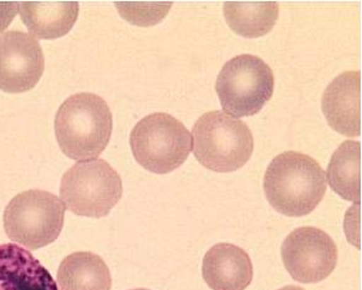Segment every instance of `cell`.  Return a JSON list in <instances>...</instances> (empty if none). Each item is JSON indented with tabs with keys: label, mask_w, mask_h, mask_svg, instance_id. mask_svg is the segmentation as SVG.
Instances as JSON below:
<instances>
[{
	"label": "cell",
	"mask_w": 362,
	"mask_h": 290,
	"mask_svg": "<svg viewBox=\"0 0 362 290\" xmlns=\"http://www.w3.org/2000/svg\"><path fill=\"white\" fill-rule=\"evenodd\" d=\"M263 186L275 211L288 217H303L322 201L327 182L317 161L301 152L285 151L270 162Z\"/></svg>",
	"instance_id": "cell-1"
},
{
	"label": "cell",
	"mask_w": 362,
	"mask_h": 290,
	"mask_svg": "<svg viewBox=\"0 0 362 290\" xmlns=\"http://www.w3.org/2000/svg\"><path fill=\"white\" fill-rule=\"evenodd\" d=\"M54 127L64 155L75 161L96 160L109 145L112 114L96 93H75L57 110Z\"/></svg>",
	"instance_id": "cell-2"
},
{
	"label": "cell",
	"mask_w": 362,
	"mask_h": 290,
	"mask_svg": "<svg viewBox=\"0 0 362 290\" xmlns=\"http://www.w3.org/2000/svg\"><path fill=\"white\" fill-rule=\"evenodd\" d=\"M194 157L208 170L234 172L250 160L254 137L248 124L224 111H209L192 130Z\"/></svg>",
	"instance_id": "cell-3"
},
{
	"label": "cell",
	"mask_w": 362,
	"mask_h": 290,
	"mask_svg": "<svg viewBox=\"0 0 362 290\" xmlns=\"http://www.w3.org/2000/svg\"><path fill=\"white\" fill-rule=\"evenodd\" d=\"M135 160L147 171L165 175L186 162L193 149L191 131L167 112L147 115L129 135Z\"/></svg>",
	"instance_id": "cell-4"
},
{
	"label": "cell",
	"mask_w": 362,
	"mask_h": 290,
	"mask_svg": "<svg viewBox=\"0 0 362 290\" xmlns=\"http://www.w3.org/2000/svg\"><path fill=\"white\" fill-rule=\"evenodd\" d=\"M122 180L105 160L78 161L64 173L60 199L76 216L106 217L122 197Z\"/></svg>",
	"instance_id": "cell-5"
},
{
	"label": "cell",
	"mask_w": 362,
	"mask_h": 290,
	"mask_svg": "<svg viewBox=\"0 0 362 290\" xmlns=\"http://www.w3.org/2000/svg\"><path fill=\"white\" fill-rule=\"evenodd\" d=\"M274 85V73L263 59L242 54L224 64L216 91L224 112L238 119L258 114L272 99Z\"/></svg>",
	"instance_id": "cell-6"
},
{
	"label": "cell",
	"mask_w": 362,
	"mask_h": 290,
	"mask_svg": "<svg viewBox=\"0 0 362 290\" xmlns=\"http://www.w3.org/2000/svg\"><path fill=\"white\" fill-rule=\"evenodd\" d=\"M65 206L50 192L33 190L19 193L3 216L9 239L30 250L55 242L62 233Z\"/></svg>",
	"instance_id": "cell-7"
},
{
	"label": "cell",
	"mask_w": 362,
	"mask_h": 290,
	"mask_svg": "<svg viewBox=\"0 0 362 290\" xmlns=\"http://www.w3.org/2000/svg\"><path fill=\"white\" fill-rule=\"evenodd\" d=\"M337 247L316 227L293 231L281 244V260L293 279L310 284L325 280L337 265Z\"/></svg>",
	"instance_id": "cell-8"
},
{
	"label": "cell",
	"mask_w": 362,
	"mask_h": 290,
	"mask_svg": "<svg viewBox=\"0 0 362 290\" xmlns=\"http://www.w3.org/2000/svg\"><path fill=\"white\" fill-rule=\"evenodd\" d=\"M45 57L37 39L23 31L0 35V90L8 93L29 91L42 79Z\"/></svg>",
	"instance_id": "cell-9"
},
{
	"label": "cell",
	"mask_w": 362,
	"mask_h": 290,
	"mask_svg": "<svg viewBox=\"0 0 362 290\" xmlns=\"http://www.w3.org/2000/svg\"><path fill=\"white\" fill-rule=\"evenodd\" d=\"M321 109L334 130L341 135H361V73L345 71L327 85Z\"/></svg>",
	"instance_id": "cell-10"
},
{
	"label": "cell",
	"mask_w": 362,
	"mask_h": 290,
	"mask_svg": "<svg viewBox=\"0 0 362 290\" xmlns=\"http://www.w3.org/2000/svg\"><path fill=\"white\" fill-rule=\"evenodd\" d=\"M202 277L212 290H245L253 280V263L238 245L218 243L203 258Z\"/></svg>",
	"instance_id": "cell-11"
},
{
	"label": "cell",
	"mask_w": 362,
	"mask_h": 290,
	"mask_svg": "<svg viewBox=\"0 0 362 290\" xmlns=\"http://www.w3.org/2000/svg\"><path fill=\"white\" fill-rule=\"evenodd\" d=\"M0 290H57L50 272L14 243L0 244Z\"/></svg>",
	"instance_id": "cell-12"
},
{
	"label": "cell",
	"mask_w": 362,
	"mask_h": 290,
	"mask_svg": "<svg viewBox=\"0 0 362 290\" xmlns=\"http://www.w3.org/2000/svg\"><path fill=\"white\" fill-rule=\"evenodd\" d=\"M19 13L31 37L57 39L66 35L78 21V3H21Z\"/></svg>",
	"instance_id": "cell-13"
},
{
	"label": "cell",
	"mask_w": 362,
	"mask_h": 290,
	"mask_svg": "<svg viewBox=\"0 0 362 290\" xmlns=\"http://www.w3.org/2000/svg\"><path fill=\"white\" fill-rule=\"evenodd\" d=\"M57 290H111L112 278L105 260L91 252H75L62 260Z\"/></svg>",
	"instance_id": "cell-14"
},
{
	"label": "cell",
	"mask_w": 362,
	"mask_h": 290,
	"mask_svg": "<svg viewBox=\"0 0 362 290\" xmlns=\"http://www.w3.org/2000/svg\"><path fill=\"white\" fill-rule=\"evenodd\" d=\"M326 182L344 199L361 202V144L358 141H344L337 147L327 167Z\"/></svg>",
	"instance_id": "cell-15"
},
{
	"label": "cell",
	"mask_w": 362,
	"mask_h": 290,
	"mask_svg": "<svg viewBox=\"0 0 362 290\" xmlns=\"http://www.w3.org/2000/svg\"><path fill=\"white\" fill-rule=\"evenodd\" d=\"M223 13L228 25L237 34L244 37H259L274 28L279 18V4L276 1H226Z\"/></svg>",
	"instance_id": "cell-16"
},
{
	"label": "cell",
	"mask_w": 362,
	"mask_h": 290,
	"mask_svg": "<svg viewBox=\"0 0 362 290\" xmlns=\"http://www.w3.org/2000/svg\"><path fill=\"white\" fill-rule=\"evenodd\" d=\"M119 16L139 26H151L165 19L172 3H115Z\"/></svg>",
	"instance_id": "cell-17"
},
{
	"label": "cell",
	"mask_w": 362,
	"mask_h": 290,
	"mask_svg": "<svg viewBox=\"0 0 362 290\" xmlns=\"http://www.w3.org/2000/svg\"><path fill=\"white\" fill-rule=\"evenodd\" d=\"M19 13V3H0V33L6 30Z\"/></svg>",
	"instance_id": "cell-18"
},
{
	"label": "cell",
	"mask_w": 362,
	"mask_h": 290,
	"mask_svg": "<svg viewBox=\"0 0 362 290\" xmlns=\"http://www.w3.org/2000/svg\"><path fill=\"white\" fill-rule=\"evenodd\" d=\"M279 290H305L300 288V286H296V285H286L284 288H281Z\"/></svg>",
	"instance_id": "cell-19"
},
{
	"label": "cell",
	"mask_w": 362,
	"mask_h": 290,
	"mask_svg": "<svg viewBox=\"0 0 362 290\" xmlns=\"http://www.w3.org/2000/svg\"><path fill=\"white\" fill-rule=\"evenodd\" d=\"M131 290H148V289H131Z\"/></svg>",
	"instance_id": "cell-20"
}]
</instances>
